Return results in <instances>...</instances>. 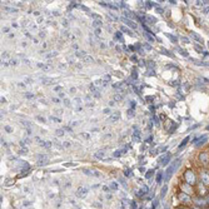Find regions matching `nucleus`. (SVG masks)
<instances>
[{
    "mask_svg": "<svg viewBox=\"0 0 209 209\" xmlns=\"http://www.w3.org/2000/svg\"><path fill=\"white\" fill-rule=\"evenodd\" d=\"M178 199H179V202H180L182 204H184V205H190V204L193 203L192 197L188 195V194H185V193H183V192H179V193H178Z\"/></svg>",
    "mask_w": 209,
    "mask_h": 209,
    "instance_id": "2",
    "label": "nucleus"
},
{
    "mask_svg": "<svg viewBox=\"0 0 209 209\" xmlns=\"http://www.w3.org/2000/svg\"><path fill=\"white\" fill-rule=\"evenodd\" d=\"M95 158H98V159L104 158V150H99V152H97V153H95Z\"/></svg>",
    "mask_w": 209,
    "mask_h": 209,
    "instance_id": "18",
    "label": "nucleus"
},
{
    "mask_svg": "<svg viewBox=\"0 0 209 209\" xmlns=\"http://www.w3.org/2000/svg\"><path fill=\"white\" fill-rule=\"evenodd\" d=\"M120 20L124 23L125 25H128V27H130V28H133V29H136V28H138V25L135 24V23H134L133 20H130V19H127L125 16H124V18H122Z\"/></svg>",
    "mask_w": 209,
    "mask_h": 209,
    "instance_id": "8",
    "label": "nucleus"
},
{
    "mask_svg": "<svg viewBox=\"0 0 209 209\" xmlns=\"http://www.w3.org/2000/svg\"><path fill=\"white\" fill-rule=\"evenodd\" d=\"M122 153H124V150H115V152H114V154H113V157L118 158V157H120V155H122Z\"/></svg>",
    "mask_w": 209,
    "mask_h": 209,
    "instance_id": "22",
    "label": "nucleus"
},
{
    "mask_svg": "<svg viewBox=\"0 0 209 209\" xmlns=\"http://www.w3.org/2000/svg\"><path fill=\"white\" fill-rule=\"evenodd\" d=\"M120 30H122L123 33H127V34H128V35H130V36L133 35V33H132V31H130L128 28H125V27H122V28H120Z\"/></svg>",
    "mask_w": 209,
    "mask_h": 209,
    "instance_id": "20",
    "label": "nucleus"
},
{
    "mask_svg": "<svg viewBox=\"0 0 209 209\" xmlns=\"http://www.w3.org/2000/svg\"><path fill=\"white\" fill-rule=\"evenodd\" d=\"M180 189H182V192L183 193H185V194H188V195H194V193H195V190H194V188L192 187V185H189V184H187V183H183V184H180Z\"/></svg>",
    "mask_w": 209,
    "mask_h": 209,
    "instance_id": "4",
    "label": "nucleus"
},
{
    "mask_svg": "<svg viewBox=\"0 0 209 209\" xmlns=\"http://www.w3.org/2000/svg\"><path fill=\"white\" fill-rule=\"evenodd\" d=\"M77 195L79 198H85L88 195V188L86 187H79L77 189Z\"/></svg>",
    "mask_w": 209,
    "mask_h": 209,
    "instance_id": "7",
    "label": "nucleus"
},
{
    "mask_svg": "<svg viewBox=\"0 0 209 209\" xmlns=\"http://www.w3.org/2000/svg\"><path fill=\"white\" fill-rule=\"evenodd\" d=\"M38 66L41 68L43 70H45V72H49V70H52V69H53V66H52L50 64H40V63H39Z\"/></svg>",
    "mask_w": 209,
    "mask_h": 209,
    "instance_id": "10",
    "label": "nucleus"
},
{
    "mask_svg": "<svg viewBox=\"0 0 209 209\" xmlns=\"http://www.w3.org/2000/svg\"><path fill=\"white\" fill-rule=\"evenodd\" d=\"M153 99H154V98H153V97H147V100H148V102H152V100H153Z\"/></svg>",
    "mask_w": 209,
    "mask_h": 209,
    "instance_id": "49",
    "label": "nucleus"
},
{
    "mask_svg": "<svg viewBox=\"0 0 209 209\" xmlns=\"http://www.w3.org/2000/svg\"><path fill=\"white\" fill-rule=\"evenodd\" d=\"M108 83H110V77H109V75H105V77L102 79V86H107Z\"/></svg>",
    "mask_w": 209,
    "mask_h": 209,
    "instance_id": "15",
    "label": "nucleus"
},
{
    "mask_svg": "<svg viewBox=\"0 0 209 209\" xmlns=\"http://www.w3.org/2000/svg\"><path fill=\"white\" fill-rule=\"evenodd\" d=\"M122 99H123V97H122L120 94H117V95L114 97V102H119V100H122Z\"/></svg>",
    "mask_w": 209,
    "mask_h": 209,
    "instance_id": "27",
    "label": "nucleus"
},
{
    "mask_svg": "<svg viewBox=\"0 0 209 209\" xmlns=\"http://www.w3.org/2000/svg\"><path fill=\"white\" fill-rule=\"evenodd\" d=\"M199 179H200V183L208 188L209 187V170L203 169L200 172V174H199Z\"/></svg>",
    "mask_w": 209,
    "mask_h": 209,
    "instance_id": "3",
    "label": "nucleus"
},
{
    "mask_svg": "<svg viewBox=\"0 0 209 209\" xmlns=\"http://www.w3.org/2000/svg\"><path fill=\"white\" fill-rule=\"evenodd\" d=\"M190 36H192V38H193L194 40H197L198 43H200V44H203V39H202V38H200V36H199V35H198L197 33H194V31H192V33H190Z\"/></svg>",
    "mask_w": 209,
    "mask_h": 209,
    "instance_id": "12",
    "label": "nucleus"
},
{
    "mask_svg": "<svg viewBox=\"0 0 209 209\" xmlns=\"http://www.w3.org/2000/svg\"><path fill=\"white\" fill-rule=\"evenodd\" d=\"M83 61H84V63H88V64H90V63H94V58H93V56H89V55H86V56H84V58H83Z\"/></svg>",
    "mask_w": 209,
    "mask_h": 209,
    "instance_id": "16",
    "label": "nucleus"
},
{
    "mask_svg": "<svg viewBox=\"0 0 209 209\" xmlns=\"http://www.w3.org/2000/svg\"><path fill=\"white\" fill-rule=\"evenodd\" d=\"M134 115H135L134 109H129V110H128V117H129V118H132V117H134Z\"/></svg>",
    "mask_w": 209,
    "mask_h": 209,
    "instance_id": "24",
    "label": "nucleus"
},
{
    "mask_svg": "<svg viewBox=\"0 0 209 209\" xmlns=\"http://www.w3.org/2000/svg\"><path fill=\"white\" fill-rule=\"evenodd\" d=\"M110 188H111V189H114V190H117V189H118L117 183H111V184H110Z\"/></svg>",
    "mask_w": 209,
    "mask_h": 209,
    "instance_id": "29",
    "label": "nucleus"
},
{
    "mask_svg": "<svg viewBox=\"0 0 209 209\" xmlns=\"http://www.w3.org/2000/svg\"><path fill=\"white\" fill-rule=\"evenodd\" d=\"M153 174H154V170H153V169H152V170H148V172H147V174H145V178H148V179H149Z\"/></svg>",
    "mask_w": 209,
    "mask_h": 209,
    "instance_id": "25",
    "label": "nucleus"
},
{
    "mask_svg": "<svg viewBox=\"0 0 209 209\" xmlns=\"http://www.w3.org/2000/svg\"><path fill=\"white\" fill-rule=\"evenodd\" d=\"M179 52H180V54H182V55H184V56H187V55H188V54H187V52L183 50V49H179Z\"/></svg>",
    "mask_w": 209,
    "mask_h": 209,
    "instance_id": "36",
    "label": "nucleus"
},
{
    "mask_svg": "<svg viewBox=\"0 0 209 209\" xmlns=\"http://www.w3.org/2000/svg\"><path fill=\"white\" fill-rule=\"evenodd\" d=\"M132 78H133L134 80H135V79L138 78V74H136V69H134V70L132 72Z\"/></svg>",
    "mask_w": 209,
    "mask_h": 209,
    "instance_id": "28",
    "label": "nucleus"
},
{
    "mask_svg": "<svg viewBox=\"0 0 209 209\" xmlns=\"http://www.w3.org/2000/svg\"><path fill=\"white\" fill-rule=\"evenodd\" d=\"M64 105L65 107H70V102H69L68 99H64Z\"/></svg>",
    "mask_w": 209,
    "mask_h": 209,
    "instance_id": "34",
    "label": "nucleus"
},
{
    "mask_svg": "<svg viewBox=\"0 0 209 209\" xmlns=\"http://www.w3.org/2000/svg\"><path fill=\"white\" fill-rule=\"evenodd\" d=\"M161 53L165 54V55H168V56H172V54H169V52H168V50H165V49H161Z\"/></svg>",
    "mask_w": 209,
    "mask_h": 209,
    "instance_id": "32",
    "label": "nucleus"
},
{
    "mask_svg": "<svg viewBox=\"0 0 209 209\" xmlns=\"http://www.w3.org/2000/svg\"><path fill=\"white\" fill-rule=\"evenodd\" d=\"M188 140H189V136H187V138H185V139H184V140L182 142V144L179 145V149H182V148H184L185 145H187V143H188Z\"/></svg>",
    "mask_w": 209,
    "mask_h": 209,
    "instance_id": "19",
    "label": "nucleus"
},
{
    "mask_svg": "<svg viewBox=\"0 0 209 209\" xmlns=\"http://www.w3.org/2000/svg\"><path fill=\"white\" fill-rule=\"evenodd\" d=\"M10 64H11V65H16V60H15V59H11V60H10Z\"/></svg>",
    "mask_w": 209,
    "mask_h": 209,
    "instance_id": "43",
    "label": "nucleus"
},
{
    "mask_svg": "<svg viewBox=\"0 0 209 209\" xmlns=\"http://www.w3.org/2000/svg\"><path fill=\"white\" fill-rule=\"evenodd\" d=\"M5 130H6L8 133H11V132H13V128H11V127H9V125H6V127H5Z\"/></svg>",
    "mask_w": 209,
    "mask_h": 209,
    "instance_id": "35",
    "label": "nucleus"
},
{
    "mask_svg": "<svg viewBox=\"0 0 209 209\" xmlns=\"http://www.w3.org/2000/svg\"><path fill=\"white\" fill-rule=\"evenodd\" d=\"M161 177H163V173H158V175H157V183H160L161 182Z\"/></svg>",
    "mask_w": 209,
    "mask_h": 209,
    "instance_id": "26",
    "label": "nucleus"
},
{
    "mask_svg": "<svg viewBox=\"0 0 209 209\" xmlns=\"http://www.w3.org/2000/svg\"><path fill=\"white\" fill-rule=\"evenodd\" d=\"M54 90H55V91H63V88H61V86H55Z\"/></svg>",
    "mask_w": 209,
    "mask_h": 209,
    "instance_id": "40",
    "label": "nucleus"
},
{
    "mask_svg": "<svg viewBox=\"0 0 209 209\" xmlns=\"http://www.w3.org/2000/svg\"><path fill=\"white\" fill-rule=\"evenodd\" d=\"M144 46H145V49H148V50L152 49V48H150V45H148V44H144Z\"/></svg>",
    "mask_w": 209,
    "mask_h": 209,
    "instance_id": "46",
    "label": "nucleus"
},
{
    "mask_svg": "<svg viewBox=\"0 0 209 209\" xmlns=\"http://www.w3.org/2000/svg\"><path fill=\"white\" fill-rule=\"evenodd\" d=\"M55 133H56V135H58V136H61V135H64V134H65V130H64V128H63V129H58Z\"/></svg>",
    "mask_w": 209,
    "mask_h": 209,
    "instance_id": "23",
    "label": "nucleus"
},
{
    "mask_svg": "<svg viewBox=\"0 0 209 209\" xmlns=\"http://www.w3.org/2000/svg\"><path fill=\"white\" fill-rule=\"evenodd\" d=\"M50 120H52V122H56V123H60V122H61L59 118H55V117H52V118H50Z\"/></svg>",
    "mask_w": 209,
    "mask_h": 209,
    "instance_id": "31",
    "label": "nucleus"
},
{
    "mask_svg": "<svg viewBox=\"0 0 209 209\" xmlns=\"http://www.w3.org/2000/svg\"><path fill=\"white\" fill-rule=\"evenodd\" d=\"M177 209H188V208H185V207H183V205H182V207H178Z\"/></svg>",
    "mask_w": 209,
    "mask_h": 209,
    "instance_id": "52",
    "label": "nucleus"
},
{
    "mask_svg": "<svg viewBox=\"0 0 209 209\" xmlns=\"http://www.w3.org/2000/svg\"><path fill=\"white\" fill-rule=\"evenodd\" d=\"M109 111H110V110H109V109H108V108H107V109H104V113H105V114H108V113H109Z\"/></svg>",
    "mask_w": 209,
    "mask_h": 209,
    "instance_id": "53",
    "label": "nucleus"
},
{
    "mask_svg": "<svg viewBox=\"0 0 209 209\" xmlns=\"http://www.w3.org/2000/svg\"><path fill=\"white\" fill-rule=\"evenodd\" d=\"M38 159H39L38 163H39L40 165L46 164V161H48V157H46V155H38Z\"/></svg>",
    "mask_w": 209,
    "mask_h": 209,
    "instance_id": "9",
    "label": "nucleus"
},
{
    "mask_svg": "<svg viewBox=\"0 0 209 209\" xmlns=\"http://www.w3.org/2000/svg\"><path fill=\"white\" fill-rule=\"evenodd\" d=\"M130 107H132V109H134L135 108V102H130Z\"/></svg>",
    "mask_w": 209,
    "mask_h": 209,
    "instance_id": "45",
    "label": "nucleus"
},
{
    "mask_svg": "<svg viewBox=\"0 0 209 209\" xmlns=\"http://www.w3.org/2000/svg\"><path fill=\"white\" fill-rule=\"evenodd\" d=\"M103 25V21L100 19H97L93 21V28H95V29H100V27Z\"/></svg>",
    "mask_w": 209,
    "mask_h": 209,
    "instance_id": "11",
    "label": "nucleus"
},
{
    "mask_svg": "<svg viewBox=\"0 0 209 209\" xmlns=\"http://www.w3.org/2000/svg\"><path fill=\"white\" fill-rule=\"evenodd\" d=\"M192 209H200V208H199V207H198V205H195V207H193V208H192Z\"/></svg>",
    "mask_w": 209,
    "mask_h": 209,
    "instance_id": "54",
    "label": "nucleus"
},
{
    "mask_svg": "<svg viewBox=\"0 0 209 209\" xmlns=\"http://www.w3.org/2000/svg\"><path fill=\"white\" fill-rule=\"evenodd\" d=\"M195 193H198L200 197L205 195V194H207V187H205V185H203L202 183H198V184H197V190H195Z\"/></svg>",
    "mask_w": 209,
    "mask_h": 209,
    "instance_id": "6",
    "label": "nucleus"
},
{
    "mask_svg": "<svg viewBox=\"0 0 209 209\" xmlns=\"http://www.w3.org/2000/svg\"><path fill=\"white\" fill-rule=\"evenodd\" d=\"M119 118H120V115H119V113H117L115 115H111L110 119H109V122H111V123H117V122L119 120Z\"/></svg>",
    "mask_w": 209,
    "mask_h": 209,
    "instance_id": "13",
    "label": "nucleus"
},
{
    "mask_svg": "<svg viewBox=\"0 0 209 209\" xmlns=\"http://www.w3.org/2000/svg\"><path fill=\"white\" fill-rule=\"evenodd\" d=\"M183 180H184V183L192 185V187H194V185L198 184V178H197V175L194 174L193 170H187L185 172L184 175H183Z\"/></svg>",
    "mask_w": 209,
    "mask_h": 209,
    "instance_id": "1",
    "label": "nucleus"
},
{
    "mask_svg": "<svg viewBox=\"0 0 209 209\" xmlns=\"http://www.w3.org/2000/svg\"><path fill=\"white\" fill-rule=\"evenodd\" d=\"M25 97H27L28 99H31V98H34V94H25Z\"/></svg>",
    "mask_w": 209,
    "mask_h": 209,
    "instance_id": "42",
    "label": "nucleus"
},
{
    "mask_svg": "<svg viewBox=\"0 0 209 209\" xmlns=\"http://www.w3.org/2000/svg\"><path fill=\"white\" fill-rule=\"evenodd\" d=\"M52 145H53V143H52V142H45V145H44V147H46V148H50Z\"/></svg>",
    "mask_w": 209,
    "mask_h": 209,
    "instance_id": "33",
    "label": "nucleus"
},
{
    "mask_svg": "<svg viewBox=\"0 0 209 209\" xmlns=\"http://www.w3.org/2000/svg\"><path fill=\"white\" fill-rule=\"evenodd\" d=\"M64 145H65V147H70V143H69V142H65Z\"/></svg>",
    "mask_w": 209,
    "mask_h": 209,
    "instance_id": "51",
    "label": "nucleus"
},
{
    "mask_svg": "<svg viewBox=\"0 0 209 209\" xmlns=\"http://www.w3.org/2000/svg\"><path fill=\"white\" fill-rule=\"evenodd\" d=\"M41 82H43V84H45V85L54 84V80H53L52 78H43V79H41Z\"/></svg>",
    "mask_w": 209,
    "mask_h": 209,
    "instance_id": "14",
    "label": "nucleus"
},
{
    "mask_svg": "<svg viewBox=\"0 0 209 209\" xmlns=\"http://www.w3.org/2000/svg\"><path fill=\"white\" fill-rule=\"evenodd\" d=\"M75 55H77V56H83V58H84V56H86V53H85L84 50H83V52H82V50H78V52L75 53Z\"/></svg>",
    "mask_w": 209,
    "mask_h": 209,
    "instance_id": "21",
    "label": "nucleus"
},
{
    "mask_svg": "<svg viewBox=\"0 0 209 209\" xmlns=\"http://www.w3.org/2000/svg\"><path fill=\"white\" fill-rule=\"evenodd\" d=\"M130 59H132V60H134V61H136V56H135V55H133Z\"/></svg>",
    "mask_w": 209,
    "mask_h": 209,
    "instance_id": "50",
    "label": "nucleus"
},
{
    "mask_svg": "<svg viewBox=\"0 0 209 209\" xmlns=\"http://www.w3.org/2000/svg\"><path fill=\"white\" fill-rule=\"evenodd\" d=\"M125 175H127V177H129V175H130V170H129V169H127V170H125Z\"/></svg>",
    "mask_w": 209,
    "mask_h": 209,
    "instance_id": "48",
    "label": "nucleus"
},
{
    "mask_svg": "<svg viewBox=\"0 0 209 209\" xmlns=\"http://www.w3.org/2000/svg\"><path fill=\"white\" fill-rule=\"evenodd\" d=\"M52 102H53V103H55V104H59V99H58V98H53V99H52Z\"/></svg>",
    "mask_w": 209,
    "mask_h": 209,
    "instance_id": "41",
    "label": "nucleus"
},
{
    "mask_svg": "<svg viewBox=\"0 0 209 209\" xmlns=\"http://www.w3.org/2000/svg\"><path fill=\"white\" fill-rule=\"evenodd\" d=\"M167 36H168V38H169V39H170V40H173V41H174V43H175V41H177V39H175V38H174V36H172V35H169V34H167Z\"/></svg>",
    "mask_w": 209,
    "mask_h": 209,
    "instance_id": "39",
    "label": "nucleus"
},
{
    "mask_svg": "<svg viewBox=\"0 0 209 209\" xmlns=\"http://www.w3.org/2000/svg\"><path fill=\"white\" fill-rule=\"evenodd\" d=\"M199 161L204 165V167H208L209 165V153L208 152H202L198 157Z\"/></svg>",
    "mask_w": 209,
    "mask_h": 209,
    "instance_id": "5",
    "label": "nucleus"
},
{
    "mask_svg": "<svg viewBox=\"0 0 209 209\" xmlns=\"http://www.w3.org/2000/svg\"><path fill=\"white\" fill-rule=\"evenodd\" d=\"M19 153H20V154H28V149H27V148H23V149H20Z\"/></svg>",
    "mask_w": 209,
    "mask_h": 209,
    "instance_id": "30",
    "label": "nucleus"
},
{
    "mask_svg": "<svg viewBox=\"0 0 209 209\" xmlns=\"http://www.w3.org/2000/svg\"><path fill=\"white\" fill-rule=\"evenodd\" d=\"M109 105H110V107H114V105H115V102H114V100L109 102Z\"/></svg>",
    "mask_w": 209,
    "mask_h": 209,
    "instance_id": "47",
    "label": "nucleus"
},
{
    "mask_svg": "<svg viewBox=\"0 0 209 209\" xmlns=\"http://www.w3.org/2000/svg\"><path fill=\"white\" fill-rule=\"evenodd\" d=\"M100 34H102V30H100V29H95V35L99 36Z\"/></svg>",
    "mask_w": 209,
    "mask_h": 209,
    "instance_id": "38",
    "label": "nucleus"
},
{
    "mask_svg": "<svg viewBox=\"0 0 209 209\" xmlns=\"http://www.w3.org/2000/svg\"><path fill=\"white\" fill-rule=\"evenodd\" d=\"M115 38H117L122 44L124 43V39H123V36H122V33L120 31H118V33H115Z\"/></svg>",
    "mask_w": 209,
    "mask_h": 209,
    "instance_id": "17",
    "label": "nucleus"
},
{
    "mask_svg": "<svg viewBox=\"0 0 209 209\" xmlns=\"http://www.w3.org/2000/svg\"><path fill=\"white\" fill-rule=\"evenodd\" d=\"M148 63H149L148 65H149L150 68H154V65H155V64H154V61H148Z\"/></svg>",
    "mask_w": 209,
    "mask_h": 209,
    "instance_id": "44",
    "label": "nucleus"
},
{
    "mask_svg": "<svg viewBox=\"0 0 209 209\" xmlns=\"http://www.w3.org/2000/svg\"><path fill=\"white\" fill-rule=\"evenodd\" d=\"M36 119H38V120H40V122H43V123H45V118H43V117H39V115H38Z\"/></svg>",
    "mask_w": 209,
    "mask_h": 209,
    "instance_id": "37",
    "label": "nucleus"
}]
</instances>
